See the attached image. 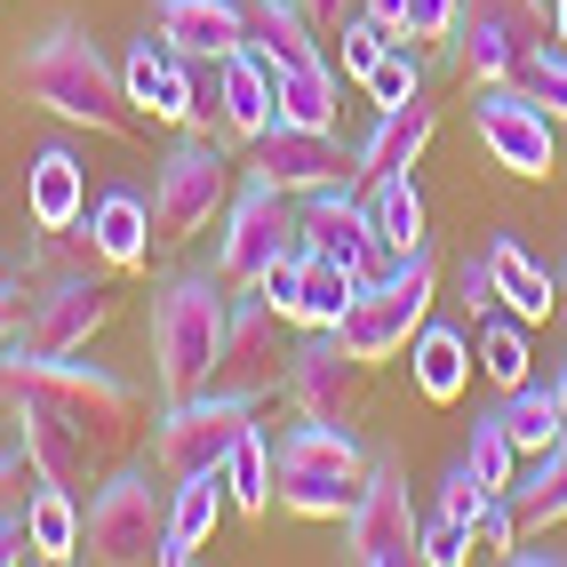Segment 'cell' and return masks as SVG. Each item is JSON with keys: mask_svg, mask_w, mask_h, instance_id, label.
Instances as JSON below:
<instances>
[{"mask_svg": "<svg viewBox=\"0 0 567 567\" xmlns=\"http://www.w3.org/2000/svg\"><path fill=\"white\" fill-rule=\"evenodd\" d=\"M0 264H9V256H0Z\"/></svg>", "mask_w": 567, "mask_h": 567, "instance_id": "53", "label": "cell"}, {"mask_svg": "<svg viewBox=\"0 0 567 567\" xmlns=\"http://www.w3.org/2000/svg\"><path fill=\"white\" fill-rule=\"evenodd\" d=\"M519 89L567 128V49L551 41V32H544V41H527V56H519Z\"/></svg>", "mask_w": 567, "mask_h": 567, "instance_id": "38", "label": "cell"}, {"mask_svg": "<svg viewBox=\"0 0 567 567\" xmlns=\"http://www.w3.org/2000/svg\"><path fill=\"white\" fill-rule=\"evenodd\" d=\"M256 176H272L280 193H312V184H336V176H352V144L336 136V128H296V121H272L256 136Z\"/></svg>", "mask_w": 567, "mask_h": 567, "instance_id": "19", "label": "cell"}, {"mask_svg": "<svg viewBox=\"0 0 567 567\" xmlns=\"http://www.w3.org/2000/svg\"><path fill=\"white\" fill-rule=\"evenodd\" d=\"M360 296V272H344L336 256H312L305 248V288H296V328H344Z\"/></svg>", "mask_w": 567, "mask_h": 567, "instance_id": "35", "label": "cell"}, {"mask_svg": "<svg viewBox=\"0 0 567 567\" xmlns=\"http://www.w3.org/2000/svg\"><path fill=\"white\" fill-rule=\"evenodd\" d=\"M248 41L272 56V72H280V64H320L328 32L305 17V0H248Z\"/></svg>", "mask_w": 567, "mask_h": 567, "instance_id": "27", "label": "cell"}, {"mask_svg": "<svg viewBox=\"0 0 567 567\" xmlns=\"http://www.w3.org/2000/svg\"><path fill=\"white\" fill-rule=\"evenodd\" d=\"M368 216H375V240H384V256H415V248H432L424 240V193H415V176H384V184H368Z\"/></svg>", "mask_w": 567, "mask_h": 567, "instance_id": "32", "label": "cell"}, {"mask_svg": "<svg viewBox=\"0 0 567 567\" xmlns=\"http://www.w3.org/2000/svg\"><path fill=\"white\" fill-rule=\"evenodd\" d=\"M512 544H519V512H512V496H496V504L480 512V551H496V559H504Z\"/></svg>", "mask_w": 567, "mask_h": 567, "instance_id": "45", "label": "cell"}, {"mask_svg": "<svg viewBox=\"0 0 567 567\" xmlns=\"http://www.w3.org/2000/svg\"><path fill=\"white\" fill-rule=\"evenodd\" d=\"M496 496H504V487H487L472 464H447V480H440V512H447V519H464L472 536H480V512L496 504Z\"/></svg>", "mask_w": 567, "mask_h": 567, "instance_id": "41", "label": "cell"}, {"mask_svg": "<svg viewBox=\"0 0 567 567\" xmlns=\"http://www.w3.org/2000/svg\"><path fill=\"white\" fill-rule=\"evenodd\" d=\"M208 121H216L224 136H240V144H256L264 128L280 121L272 56H264L256 41H240V49H224V56H208Z\"/></svg>", "mask_w": 567, "mask_h": 567, "instance_id": "18", "label": "cell"}, {"mask_svg": "<svg viewBox=\"0 0 567 567\" xmlns=\"http://www.w3.org/2000/svg\"><path fill=\"white\" fill-rule=\"evenodd\" d=\"M17 89L41 104V112H56L64 128H89V136H112V144H128L136 121H144V112L128 104L121 64H112V56L96 49V32L72 24V17L41 24V32L24 41V56H17Z\"/></svg>", "mask_w": 567, "mask_h": 567, "instance_id": "1", "label": "cell"}, {"mask_svg": "<svg viewBox=\"0 0 567 567\" xmlns=\"http://www.w3.org/2000/svg\"><path fill=\"white\" fill-rule=\"evenodd\" d=\"M464 464H472L487 487H504V496H512V480H519V447H512V432H504V415H496V408L472 415V447H464Z\"/></svg>", "mask_w": 567, "mask_h": 567, "instance_id": "39", "label": "cell"}, {"mask_svg": "<svg viewBox=\"0 0 567 567\" xmlns=\"http://www.w3.org/2000/svg\"><path fill=\"white\" fill-rule=\"evenodd\" d=\"M296 248V193H280L272 176H240L233 200L216 216V280L224 288H256L272 264Z\"/></svg>", "mask_w": 567, "mask_h": 567, "instance_id": "9", "label": "cell"}, {"mask_svg": "<svg viewBox=\"0 0 567 567\" xmlns=\"http://www.w3.org/2000/svg\"><path fill=\"white\" fill-rule=\"evenodd\" d=\"M551 384H559V415H567V352H559V375H551Z\"/></svg>", "mask_w": 567, "mask_h": 567, "instance_id": "51", "label": "cell"}, {"mask_svg": "<svg viewBox=\"0 0 567 567\" xmlns=\"http://www.w3.org/2000/svg\"><path fill=\"white\" fill-rule=\"evenodd\" d=\"M432 296H440V256L415 248V256L384 264V272L352 296V312H344V328H336V336H344L368 368H384V360H400V352L415 344V328L432 320Z\"/></svg>", "mask_w": 567, "mask_h": 567, "instance_id": "7", "label": "cell"}, {"mask_svg": "<svg viewBox=\"0 0 567 567\" xmlns=\"http://www.w3.org/2000/svg\"><path fill=\"white\" fill-rule=\"evenodd\" d=\"M153 24L168 32V41L184 56H224L248 41V0H153Z\"/></svg>", "mask_w": 567, "mask_h": 567, "instance_id": "24", "label": "cell"}, {"mask_svg": "<svg viewBox=\"0 0 567 567\" xmlns=\"http://www.w3.org/2000/svg\"><path fill=\"white\" fill-rule=\"evenodd\" d=\"M368 104L375 112H392V104H408V96H424V56H415V41H392L384 56L368 64Z\"/></svg>", "mask_w": 567, "mask_h": 567, "instance_id": "37", "label": "cell"}, {"mask_svg": "<svg viewBox=\"0 0 567 567\" xmlns=\"http://www.w3.org/2000/svg\"><path fill=\"white\" fill-rule=\"evenodd\" d=\"M121 81H128V104L144 112V121H168V128L208 121V64H200V56H184L161 24H144L136 41H128Z\"/></svg>", "mask_w": 567, "mask_h": 567, "instance_id": "15", "label": "cell"}, {"mask_svg": "<svg viewBox=\"0 0 567 567\" xmlns=\"http://www.w3.org/2000/svg\"><path fill=\"white\" fill-rule=\"evenodd\" d=\"M559 296H567V256H559Z\"/></svg>", "mask_w": 567, "mask_h": 567, "instance_id": "52", "label": "cell"}, {"mask_svg": "<svg viewBox=\"0 0 567 567\" xmlns=\"http://www.w3.org/2000/svg\"><path fill=\"white\" fill-rule=\"evenodd\" d=\"M456 24H464V0H400V32H392V41H415V49H424V41H456Z\"/></svg>", "mask_w": 567, "mask_h": 567, "instance_id": "40", "label": "cell"}, {"mask_svg": "<svg viewBox=\"0 0 567 567\" xmlns=\"http://www.w3.org/2000/svg\"><path fill=\"white\" fill-rule=\"evenodd\" d=\"M472 544H480V536H472L464 519H447V512H432L424 527H415V559H424V567H464Z\"/></svg>", "mask_w": 567, "mask_h": 567, "instance_id": "42", "label": "cell"}, {"mask_svg": "<svg viewBox=\"0 0 567 567\" xmlns=\"http://www.w3.org/2000/svg\"><path fill=\"white\" fill-rule=\"evenodd\" d=\"M0 384H41L49 400H64L72 415H81L104 447H121L136 432V415H144V392L128 384V375H112L104 360H81V352H32L24 336L0 344Z\"/></svg>", "mask_w": 567, "mask_h": 567, "instance_id": "5", "label": "cell"}, {"mask_svg": "<svg viewBox=\"0 0 567 567\" xmlns=\"http://www.w3.org/2000/svg\"><path fill=\"white\" fill-rule=\"evenodd\" d=\"M233 184H240V161L216 136H176L153 161V240L184 248L193 233H208L224 216V200H233Z\"/></svg>", "mask_w": 567, "mask_h": 567, "instance_id": "8", "label": "cell"}, {"mask_svg": "<svg viewBox=\"0 0 567 567\" xmlns=\"http://www.w3.org/2000/svg\"><path fill=\"white\" fill-rule=\"evenodd\" d=\"M224 472H193V480H168V536H161V567H184L200 559V544L216 536L224 519Z\"/></svg>", "mask_w": 567, "mask_h": 567, "instance_id": "25", "label": "cell"}, {"mask_svg": "<svg viewBox=\"0 0 567 567\" xmlns=\"http://www.w3.org/2000/svg\"><path fill=\"white\" fill-rule=\"evenodd\" d=\"M17 559H32V536H24V512L9 504L0 512V567H17Z\"/></svg>", "mask_w": 567, "mask_h": 567, "instance_id": "47", "label": "cell"}, {"mask_svg": "<svg viewBox=\"0 0 567 567\" xmlns=\"http://www.w3.org/2000/svg\"><path fill=\"white\" fill-rule=\"evenodd\" d=\"M472 136H480V153L496 161L504 176H527V184H544L559 168V121L527 96L519 81H487L472 89Z\"/></svg>", "mask_w": 567, "mask_h": 567, "instance_id": "12", "label": "cell"}, {"mask_svg": "<svg viewBox=\"0 0 567 567\" xmlns=\"http://www.w3.org/2000/svg\"><path fill=\"white\" fill-rule=\"evenodd\" d=\"M216 472H224V496H233L240 519H264V512H272V432H264V424H248Z\"/></svg>", "mask_w": 567, "mask_h": 567, "instance_id": "33", "label": "cell"}, {"mask_svg": "<svg viewBox=\"0 0 567 567\" xmlns=\"http://www.w3.org/2000/svg\"><path fill=\"white\" fill-rule=\"evenodd\" d=\"M272 328H280V312L264 305L256 288H233V328H224V368H256V375H280L272 360H280V344H272Z\"/></svg>", "mask_w": 567, "mask_h": 567, "instance_id": "36", "label": "cell"}, {"mask_svg": "<svg viewBox=\"0 0 567 567\" xmlns=\"http://www.w3.org/2000/svg\"><path fill=\"white\" fill-rule=\"evenodd\" d=\"M296 248L336 256L344 272H360V288L392 264L384 240H375V216H368L360 176H336V184H312V193H296Z\"/></svg>", "mask_w": 567, "mask_h": 567, "instance_id": "16", "label": "cell"}, {"mask_svg": "<svg viewBox=\"0 0 567 567\" xmlns=\"http://www.w3.org/2000/svg\"><path fill=\"white\" fill-rule=\"evenodd\" d=\"M161 536H168V480L153 464L104 472L89 512H81V559H96V567H144V559H161Z\"/></svg>", "mask_w": 567, "mask_h": 567, "instance_id": "6", "label": "cell"}, {"mask_svg": "<svg viewBox=\"0 0 567 567\" xmlns=\"http://www.w3.org/2000/svg\"><path fill=\"white\" fill-rule=\"evenodd\" d=\"M432 136H440V104H432V96H408V104H392V112H375L368 136L352 144V176H360V184L408 176L415 161L432 153Z\"/></svg>", "mask_w": 567, "mask_h": 567, "instance_id": "20", "label": "cell"}, {"mask_svg": "<svg viewBox=\"0 0 567 567\" xmlns=\"http://www.w3.org/2000/svg\"><path fill=\"white\" fill-rule=\"evenodd\" d=\"M272 89H280V121L296 128H336V104H344V81H336V64H280L272 72Z\"/></svg>", "mask_w": 567, "mask_h": 567, "instance_id": "34", "label": "cell"}, {"mask_svg": "<svg viewBox=\"0 0 567 567\" xmlns=\"http://www.w3.org/2000/svg\"><path fill=\"white\" fill-rule=\"evenodd\" d=\"M480 256H487V280H496V305H504V312H519L527 328H544V320L559 312V272H551V264L527 248V240L487 233Z\"/></svg>", "mask_w": 567, "mask_h": 567, "instance_id": "22", "label": "cell"}, {"mask_svg": "<svg viewBox=\"0 0 567 567\" xmlns=\"http://www.w3.org/2000/svg\"><path fill=\"white\" fill-rule=\"evenodd\" d=\"M280 400H288V415H305V424H352L360 400H368V360L336 328H305V344L280 368Z\"/></svg>", "mask_w": 567, "mask_h": 567, "instance_id": "14", "label": "cell"}, {"mask_svg": "<svg viewBox=\"0 0 567 567\" xmlns=\"http://www.w3.org/2000/svg\"><path fill=\"white\" fill-rule=\"evenodd\" d=\"M24 296H32V280L17 272V264H0V344L24 328Z\"/></svg>", "mask_w": 567, "mask_h": 567, "instance_id": "46", "label": "cell"}, {"mask_svg": "<svg viewBox=\"0 0 567 567\" xmlns=\"http://www.w3.org/2000/svg\"><path fill=\"white\" fill-rule=\"evenodd\" d=\"M24 472H32V456H24V440H17V447H0V512L17 504V487H24Z\"/></svg>", "mask_w": 567, "mask_h": 567, "instance_id": "48", "label": "cell"}, {"mask_svg": "<svg viewBox=\"0 0 567 567\" xmlns=\"http://www.w3.org/2000/svg\"><path fill=\"white\" fill-rule=\"evenodd\" d=\"M551 32V0H464V24L447 41V64L464 72V89L487 81H519V56L527 41Z\"/></svg>", "mask_w": 567, "mask_h": 567, "instance_id": "13", "label": "cell"}, {"mask_svg": "<svg viewBox=\"0 0 567 567\" xmlns=\"http://www.w3.org/2000/svg\"><path fill=\"white\" fill-rule=\"evenodd\" d=\"M0 400H9V415H17V440H24V456H32V480L72 487V496L96 487V472H104L112 447H104L64 400H49L41 384H0Z\"/></svg>", "mask_w": 567, "mask_h": 567, "instance_id": "11", "label": "cell"}, {"mask_svg": "<svg viewBox=\"0 0 567 567\" xmlns=\"http://www.w3.org/2000/svg\"><path fill=\"white\" fill-rule=\"evenodd\" d=\"M472 368H480V360H472V336H464V328H432V320L415 328V344H408V384L424 392L432 408H456L464 384H472Z\"/></svg>", "mask_w": 567, "mask_h": 567, "instance_id": "26", "label": "cell"}, {"mask_svg": "<svg viewBox=\"0 0 567 567\" xmlns=\"http://www.w3.org/2000/svg\"><path fill=\"white\" fill-rule=\"evenodd\" d=\"M224 328H233V288L216 272H176L153 288V375L168 400L224 375Z\"/></svg>", "mask_w": 567, "mask_h": 567, "instance_id": "2", "label": "cell"}, {"mask_svg": "<svg viewBox=\"0 0 567 567\" xmlns=\"http://www.w3.org/2000/svg\"><path fill=\"white\" fill-rule=\"evenodd\" d=\"M415 527H424V512L408 496L400 456H375L368 480H360V504L344 512V559L352 567H408L415 559Z\"/></svg>", "mask_w": 567, "mask_h": 567, "instance_id": "17", "label": "cell"}, {"mask_svg": "<svg viewBox=\"0 0 567 567\" xmlns=\"http://www.w3.org/2000/svg\"><path fill=\"white\" fill-rule=\"evenodd\" d=\"M280 384L272 375H240V384H200V392H184L153 415V472L161 480H193V472H216L224 456H233V440L256 424V408L272 400Z\"/></svg>", "mask_w": 567, "mask_h": 567, "instance_id": "4", "label": "cell"}, {"mask_svg": "<svg viewBox=\"0 0 567 567\" xmlns=\"http://www.w3.org/2000/svg\"><path fill=\"white\" fill-rule=\"evenodd\" d=\"M336 41H344V72H352V81H368V64L392 49V32H384V24H375V17L360 9V17H352L344 32H336Z\"/></svg>", "mask_w": 567, "mask_h": 567, "instance_id": "43", "label": "cell"}, {"mask_svg": "<svg viewBox=\"0 0 567 567\" xmlns=\"http://www.w3.org/2000/svg\"><path fill=\"white\" fill-rule=\"evenodd\" d=\"M496 415H504V432H512V447H519V464L567 440V415H559V384H544V375H527V384H512V392L496 400Z\"/></svg>", "mask_w": 567, "mask_h": 567, "instance_id": "29", "label": "cell"}, {"mask_svg": "<svg viewBox=\"0 0 567 567\" xmlns=\"http://www.w3.org/2000/svg\"><path fill=\"white\" fill-rule=\"evenodd\" d=\"M375 464V447H360L352 424H296L272 440V504L288 519H344L360 504V480Z\"/></svg>", "mask_w": 567, "mask_h": 567, "instance_id": "3", "label": "cell"}, {"mask_svg": "<svg viewBox=\"0 0 567 567\" xmlns=\"http://www.w3.org/2000/svg\"><path fill=\"white\" fill-rule=\"evenodd\" d=\"M24 216H32V233H72V224L89 216V176H81V161H72L64 144H41V153H32Z\"/></svg>", "mask_w": 567, "mask_h": 567, "instance_id": "23", "label": "cell"}, {"mask_svg": "<svg viewBox=\"0 0 567 567\" xmlns=\"http://www.w3.org/2000/svg\"><path fill=\"white\" fill-rule=\"evenodd\" d=\"M305 17H312V24L328 32V41H336V32H344V24L360 17V0H305Z\"/></svg>", "mask_w": 567, "mask_h": 567, "instance_id": "49", "label": "cell"}, {"mask_svg": "<svg viewBox=\"0 0 567 567\" xmlns=\"http://www.w3.org/2000/svg\"><path fill=\"white\" fill-rule=\"evenodd\" d=\"M551 41L567 49V0H551Z\"/></svg>", "mask_w": 567, "mask_h": 567, "instance_id": "50", "label": "cell"}, {"mask_svg": "<svg viewBox=\"0 0 567 567\" xmlns=\"http://www.w3.org/2000/svg\"><path fill=\"white\" fill-rule=\"evenodd\" d=\"M512 512H519V536H551V527L567 519V440L519 464V480H512Z\"/></svg>", "mask_w": 567, "mask_h": 567, "instance_id": "28", "label": "cell"}, {"mask_svg": "<svg viewBox=\"0 0 567 567\" xmlns=\"http://www.w3.org/2000/svg\"><path fill=\"white\" fill-rule=\"evenodd\" d=\"M24 536H32V559H81V496L72 487H49V480H32V496H24Z\"/></svg>", "mask_w": 567, "mask_h": 567, "instance_id": "30", "label": "cell"}, {"mask_svg": "<svg viewBox=\"0 0 567 567\" xmlns=\"http://www.w3.org/2000/svg\"><path fill=\"white\" fill-rule=\"evenodd\" d=\"M472 344H480V375L496 392H512V384H527L536 375V344H527V320L519 312H487V320H472Z\"/></svg>", "mask_w": 567, "mask_h": 567, "instance_id": "31", "label": "cell"}, {"mask_svg": "<svg viewBox=\"0 0 567 567\" xmlns=\"http://www.w3.org/2000/svg\"><path fill=\"white\" fill-rule=\"evenodd\" d=\"M121 312V288H112V264H56V272L32 280L24 296V344L32 352H89V336L112 328Z\"/></svg>", "mask_w": 567, "mask_h": 567, "instance_id": "10", "label": "cell"}, {"mask_svg": "<svg viewBox=\"0 0 567 567\" xmlns=\"http://www.w3.org/2000/svg\"><path fill=\"white\" fill-rule=\"evenodd\" d=\"M89 248H96V264H112V272H144L153 264V200L136 193V184H112V193H96L89 200Z\"/></svg>", "mask_w": 567, "mask_h": 567, "instance_id": "21", "label": "cell"}, {"mask_svg": "<svg viewBox=\"0 0 567 567\" xmlns=\"http://www.w3.org/2000/svg\"><path fill=\"white\" fill-rule=\"evenodd\" d=\"M296 288H305V248H288V256L272 264V272L256 280V296H264V305H272L280 320H296Z\"/></svg>", "mask_w": 567, "mask_h": 567, "instance_id": "44", "label": "cell"}]
</instances>
